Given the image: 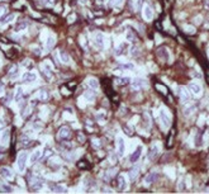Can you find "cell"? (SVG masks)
Returning <instances> with one entry per match:
<instances>
[{"label": "cell", "instance_id": "1", "mask_svg": "<svg viewBox=\"0 0 209 194\" xmlns=\"http://www.w3.org/2000/svg\"><path fill=\"white\" fill-rule=\"evenodd\" d=\"M178 94H179V97H180V99H181L182 103H189V101L191 100L190 93H189L188 88H185V86H179V89H178Z\"/></svg>", "mask_w": 209, "mask_h": 194}, {"label": "cell", "instance_id": "2", "mask_svg": "<svg viewBox=\"0 0 209 194\" xmlns=\"http://www.w3.org/2000/svg\"><path fill=\"white\" fill-rule=\"evenodd\" d=\"M27 161H28V155L25 152H20L18 156V160H17V166H18L19 171H24Z\"/></svg>", "mask_w": 209, "mask_h": 194}, {"label": "cell", "instance_id": "3", "mask_svg": "<svg viewBox=\"0 0 209 194\" xmlns=\"http://www.w3.org/2000/svg\"><path fill=\"white\" fill-rule=\"evenodd\" d=\"M160 119H161V123L162 126L167 128V127L170 126V123H171V118H170V114L166 112L165 109H161L160 110Z\"/></svg>", "mask_w": 209, "mask_h": 194}, {"label": "cell", "instance_id": "4", "mask_svg": "<svg viewBox=\"0 0 209 194\" xmlns=\"http://www.w3.org/2000/svg\"><path fill=\"white\" fill-rule=\"evenodd\" d=\"M70 136H71V129H70L69 127H66V126L61 127V128L59 129V133H57L59 140H67Z\"/></svg>", "mask_w": 209, "mask_h": 194}, {"label": "cell", "instance_id": "5", "mask_svg": "<svg viewBox=\"0 0 209 194\" xmlns=\"http://www.w3.org/2000/svg\"><path fill=\"white\" fill-rule=\"evenodd\" d=\"M157 56L160 57V59L162 60V61H165V62H170V52H169V50L165 48V47H161V48H159L157 50Z\"/></svg>", "mask_w": 209, "mask_h": 194}, {"label": "cell", "instance_id": "6", "mask_svg": "<svg viewBox=\"0 0 209 194\" xmlns=\"http://www.w3.org/2000/svg\"><path fill=\"white\" fill-rule=\"evenodd\" d=\"M143 18L146 19L147 22H151L153 19V9L151 8V6L148 5V4H146L143 6Z\"/></svg>", "mask_w": 209, "mask_h": 194}, {"label": "cell", "instance_id": "7", "mask_svg": "<svg viewBox=\"0 0 209 194\" xmlns=\"http://www.w3.org/2000/svg\"><path fill=\"white\" fill-rule=\"evenodd\" d=\"M159 152H160V148L157 145H153L152 147L148 150V154H147V159H148L150 161H153L156 160V157L159 156Z\"/></svg>", "mask_w": 209, "mask_h": 194}, {"label": "cell", "instance_id": "8", "mask_svg": "<svg viewBox=\"0 0 209 194\" xmlns=\"http://www.w3.org/2000/svg\"><path fill=\"white\" fill-rule=\"evenodd\" d=\"M117 152L119 156H123L125 152V142H124L123 137H118V140H117Z\"/></svg>", "mask_w": 209, "mask_h": 194}, {"label": "cell", "instance_id": "9", "mask_svg": "<svg viewBox=\"0 0 209 194\" xmlns=\"http://www.w3.org/2000/svg\"><path fill=\"white\" fill-rule=\"evenodd\" d=\"M42 187H43V182H42L39 178L34 176L33 179L31 180V189L32 190H39V189H42Z\"/></svg>", "mask_w": 209, "mask_h": 194}, {"label": "cell", "instance_id": "10", "mask_svg": "<svg viewBox=\"0 0 209 194\" xmlns=\"http://www.w3.org/2000/svg\"><path fill=\"white\" fill-rule=\"evenodd\" d=\"M142 150H143V147L142 146H138V147L134 150V152L131 155V163L132 164H134V163H137L138 160H140V157H141V155H142Z\"/></svg>", "mask_w": 209, "mask_h": 194}, {"label": "cell", "instance_id": "11", "mask_svg": "<svg viewBox=\"0 0 209 194\" xmlns=\"http://www.w3.org/2000/svg\"><path fill=\"white\" fill-rule=\"evenodd\" d=\"M24 82H34L37 80V74L36 72H32V71H27L25 74H23L22 76Z\"/></svg>", "mask_w": 209, "mask_h": 194}, {"label": "cell", "instance_id": "12", "mask_svg": "<svg viewBox=\"0 0 209 194\" xmlns=\"http://www.w3.org/2000/svg\"><path fill=\"white\" fill-rule=\"evenodd\" d=\"M132 86L133 89H142V88H146L147 86V81L144 80V79H134L133 81H132Z\"/></svg>", "mask_w": 209, "mask_h": 194}, {"label": "cell", "instance_id": "13", "mask_svg": "<svg viewBox=\"0 0 209 194\" xmlns=\"http://www.w3.org/2000/svg\"><path fill=\"white\" fill-rule=\"evenodd\" d=\"M0 175L4 176L5 179H13V176H14V173H13V171L9 169V167L3 166V167H0Z\"/></svg>", "mask_w": 209, "mask_h": 194}, {"label": "cell", "instance_id": "14", "mask_svg": "<svg viewBox=\"0 0 209 194\" xmlns=\"http://www.w3.org/2000/svg\"><path fill=\"white\" fill-rule=\"evenodd\" d=\"M188 89L191 91L193 94H195V95H200L202 94V86L199 84H197V82H190L189 84V86Z\"/></svg>", "mask_w": 209, "mask_h": 194}, {"label": "cell", "instance_id": "15", "mask_svg": "<svg viewBox=\"0 0 209 194\" xmlns=\"http://www.w3.org/2000/svg\"><path fill=\"white\" fill-rule=\"evenodd\" d=\"M94 42L99 48H104V36L103 33H96L94 36Z\"/></svg>", "mask_w": 209, "mask_h": 194}, {"label": "cell", "instance_id": "16", "mask_svg": "<svg viewBox=\"0 0 209 194\" xmlns=\"http://www.w3.org/2000/svg\"><path fill=\"white\" fill-rule=\"evenodd\" d=\"M41 156H42V151L39 150V148H38V150H34V151L31 154V156H29V163H31V164L37 163V161L41 159Z\"/></svg>", "mask_w": 209, "mask_h": 194}, {"label": "cell", "instance_id": "17", "mask_svg": "<svg viewBox=\"0 0 209 194\" xmlns=\"http://www.w3.org/2000/svg\"><path fill=\"white\" fill-rule=\"evenodd\" d=\"M118 189L119 190H125L127 189V179H125V176L123 175V174L118 176Z\"/></svg>", "mask_w": 209, "mask_h": 194}, {"label": "cell", "instance_id": "18", "mask_svg": "<svg viewBox=\"0 0 209 194\" xmlns=\"http://www.w3.org/2000/svg\"><path fill=\"white\" fill-rule=\"evenodd\" d=\"M50 189L54 193H66V188L60 184H50Z\"/></svg>", "mask_w": 209, "mask_h": 194}, {"label": "cell", "instance_id": "19", "mask_svg": "<svg viewBox=\"0 0 209 194\" xmlns=\"http://www.w3.org/2000/svg\"><path fill=\"white\" fill-rule=\"evenodd\" d=\"M156 179H157V173L156 171H152V173H150V174H147L146 178H144V183L146 184H152L153 182H156Z\"/></svg>", "mask_w": 209, "mask_h": 194}, {"label": "cell", "instance_id": "20", "mask_svg": "<svg viewBox=\"0 0 209 194\" xmlns=\"http://www.w3.org/2000/svg\"><path fill=\"white\" fill-rule=\"evenodd\" d=\"M59 55H60V60H61V62H63V63H70V61H71V57H70V55H69L67 52H65V51H61V50H60Z\"/></svg>", "mask_w": 209, "mask_h": 194}, {"label": "cell", "instance_id": "21", "mask_svg": "<svg viewBox=\"0 0 209 194\" xmlns=\"http://www.w3.org/2000/svg\"><path fill=\"white\" fill-rule=\"evenodd\" d=\"M15 18V14H8V15H5L4 18H1L0 19V25H5V24H8V23H10V22L13 20V19Z\"/></svg>", "mask_w": 209, "mask_h": 194}, {"label": "cell", "instance_id": "22", "mask_svg": "<svg viewBox=\"0 0 209 194\" xmlns=\"http://www.w3.org/2000/svg\"><path fill=\"white\" fill-rule=\"evenodd\" d=\"M88 85L91 89H98L99 88V81L95 78H89L88 79Z\"/></svg>", "mask_w": 209, "mask_h": 194}, {"label": "cell", "instance_id": "23", "mask_svg": "<svg viewBox=\"0 0 209 194\" xmlns=\"http://www.w3.org/2000/svg\"><path fill=\"white\" fill-rule=\"evenodd\" d=\"M54 43H56V38H54L53 36H50L47 38V42H46V48L50 51L52 47L54 46Z\"/></svg>", "mask_w": 209, "mask_h": 194}, {"label": "cell", "instance_id": "24", "mask_svg": "<svg viewBox=\"0 0 209 194\" xmlns=\"http://www.w3.org/2000/svg\"><path fill=\"white\" fill-rule=\"evenodd\" d=\"M32 144V140L29 138V137H27L25 135H23L20 137V145L22 146H24V147H27V146H29Z\"/></svg>", "mask_w": 209, "mask_h": 194}, {"label": "cell", "instance_id": "25", "mask_svg": "<svg viewBox=\"0 0 209 194\" xmlns=\"http://www.w3.org/2000/svg\"><path fill=\"white\" fill-rule=\"evenodd\" d=\"M138 173H140V169H138L137 166H134L133 169L129 171V178H131L132 180H134V179H136V176L138 175Z\"/></svg>", "mask_w": 209, "mask_h": 194}, {"label": "cell", "instance_id": "26", "mask_svg": "<svg viewBox=\"0 0 209 194\" xmlns=\"http://www.w3.org/2000/svg\"><path fill=\"white\" fill-rule=\"evenodd\" d=\"M0 140H1L3 144H6L9 141V131H4L0 135Z\"/></svg>", "mask_w": 209, "mask_h": 194}, {"label": "cell", "instance_id": "27", "mask_svg": "<svg viewBox=\"0 0 209 194\" xmlns=\"http://www.w3.org/2000/svg\"><path fill=\"white\" fill-rule=\"evenodd\" d=\"M203 145V135L200 133H198L197 137H195V146H202Z\"/></svg>", "mask_w": 209, "mask_h": 194}, {"label": "cell", "instance_id": "28", "mask_svg": "<svg viewBox=\"0 0 209 194\" xmlns=\"http://www.w3.org/2000/svg\"><path fill=\"white\" fill-rule=\"evenodd\" d=\"M85 99L88 100V101H93V100L95 99V94L91 93V90L86 91V93H85Z\"/></svg>", "mask_w": 209, "mask_h": 194}, {"label": "cell", "instance_id": "29", "mask_svg": "<svg viewBox=\"0 0 209 194\" xmlns=\"http://www.w3.org/2000/svg\"><path fill=\"white\" fill-rule=\"evenodd\" d=\"M27 27H28V24L25 23V22H20V23H18V25H17V29L18 32H20V31H24V29H27Z\"/></svg>", "mask_w": 209, "mask_h": 194}, {"label": "cell", "instance_id": "30", "mask_svg": "<svg viewBox=\"0 0 209 194\" xmlns=\"http://www.w3.org/2000/svg\"><path fill=\"white\" fill-rule=\"evenodd\" d=\"M39 99H41L42 101L48 100V93H47L46 90H41V91H39Z\"/></svg>", "mask_w": 209, "mask_h": 194}, {"label": "cell", "instance_id": "31", "mask_svg": "<svg viewBox=\"0 0 209 194\" xmlns=\"http://www.w3.org/2000/svg\"><path fill=\"white\" fill-rule=\"evenodd\" d=\"M195 110V106H190V107H186L184 109V114L185 116H190V114Z\"/></svg>", "mask_w": 209, "mask_h": 194}, {"label": "cell", "instance_id": "32", "mask_svg": "<svg viewBox=\"0 0 209 194\" xmlns=\"http://www.w3.org/2000/svg\"><path fill=\"white\" fill-rule=\"evenodd\" d=\"M117 82L118 85H125V84H128L129 82V79L128 78H119V79H117Z\"/></svg>", "mask_w": 209, "mask_h": 194}, {"label": "cell", "instance_id": "33", "mask_svg": "<svg viewBox=\"0 0 209 194\" xmlns=\"http://www.w3.org/2000/svg\"><path fill=\"white\" fill-rule=\"evenodd\" d=\"M156 89L160 91V93H162L163 95L167 94V89H166V86H163V85H161V84H156Z\"/></svg>", "mask_w": 209, "mask_h": 194}, {"label": "cell", "instance_id": "34", "mask_svg": "<svg viewBox=\"0 0 209 194\" xmlns=\"http://www.w3.org/2000/svg\"><path fill=\"white\" fill-rule=\"evenodd\" d=\"M127 39L129 41V42H134V41H136V34H134L132 31H129L127 33Z\"/></svg>", "mask_w": 209, "mask_h": 194}, {"label": "cell", "instance_id": "35", "mask_svg": "<svg viewBox=\"0 0 209 194\" xmlns=\"http://www.w3.org/2000/svg\"><path fill=\"white\" fill-rule=\"evenodd\" d=\"M174 135H175V129H171V132H170V137L167 138V146H169V147H171V146H172V138H174Z\"/></svg>", "mask_w": 209, "mask_h": 194}, {"label": "cell", "instance_id": "36", "mask_svg": "<svg viewBox=\"0 0 209 194\" xmlns=\"http://www.w3.org/2000/svg\"><path fill=\"white\" fill-rule=\"evenodd\" d=\"M23 97V91H22V88H18L17 89V93H15V100L19 101Z\"/></svg>", "mask_w": 209, "mask_h": 194}, {"label": "cell", "instance_id": "37", "mask_svg": "<svg viewBox=\"0 0 209 194\" xmlns=\"http://www.w3.org/2000/svg\"><path fill=\"white\" fill-rule=\"evenodd\" d=\"M122 3H123V0H109V5L110 6H119Z\"/></svg>", "mask_w": 209, "mask_h": 194}, {"label": "cell", "instance_id": "38", "mask_svg": "<svg viewBox=\"0 0 209 194\" xmlns=\"http://www.w3.org/2000/svg\"><path fill=\"white\" fill-rule=\"evenodd\" d=\"M166 174L170 175L171 179H175V171H174L172 167H166Z\"/></svg>", "mask_w": 209, "mask_h": 194}, {"label": "cell", "instance_id": "39", "mask_svg": "<svg viewBox=\"0 0 209 194\" xmlns=\"http://www.w3.org/2000/svg\"><path fill=\"white\" fill-rule=\"evenodd\" d=\"M184 31L189 34H194L195 33V29L193 27H190V25H184Z\"/></svg>", "mask_w": 209, "mask_h": 194}, {"label": "cell", "instance_id": "40", "mask_svg": "<svg viewBox=\"0 0 209 194\" xmlns=\"http://www.w3.org/2000/svg\"><path fill=\"white\" fill-rule=\"evenodd\" d=\"M96 118H98V120H99L100 123H104V122H105V116H104V114H101V113H98V114H96Z\"/></svg>", "mask_w": 209, "mask_h": 194}, {"label": "cell", "instance_id": "41", "mask_svg": "<svg viewBox=\"0 0 209 194\" xmlns=\"http://www.w3.org/2000/svg\"><path fill=\"white\" fill-rule=\"evenodd\" d=\"M17 72H18V66H17V65H14V66L12 67L10 71H9V75H10V76H14L15 74H17Z\"/></svg>", "mask_w": 209, "mask_h": 194}, {"label": "cell", "instance_id": "42", "mask_svg": "<svg viewBox=\"0 0 209 194\" xmlns=\"http://www.w3.org/2000/svg\"><path fill=\"white\" fill-rule=\"evenodd\" d=\"M122 69L133 70V69H134V65H133V63H131V62H129V63H125V65H123V66H122Z\"/></svg>", "mask_w": 209, "mask_h": 194}, {"label": "cell", "instance_id": "43", "mask_svg": "<svg viewBox=\"0 0 209 194\" xmlns=\"http://www.w3.org/2000/svg\"><path fill=\"white\" fill-rule=\"evenodd\" d=\"M50 155H52V150H50V148H47L46 151H44V155L43 156H41L42 159H47L48 156H50Z\"/></svg>", "mask_w": 209, "mask_h": 194}, {"label": "cell", "instance_id": "44", "mask_svg": "<svg viewBox=\"0 0 209 194\" xmlns=\"http://www.w3.org/2000/svg\"><path fill=\"white\" fill-rule=\"evenodd\" d=\"M5 10H6V8H5V6H4V5H0V17H1L3 14H4V13H5Z\"/></svg>", "mask_w": 209, "mask_h": 194}, {"label": "cell", "instance_id": "45", "mask_svg": "<svg viewBox=\"0 0 209 194\" xmlns=\"http://www.w3.org/2000/svg\"><path fill=\"white\" fill-rule=\"evenodd\" d=\"M3 93H4V84L0 82V95H3Z\"/></svg>", "mask_w": 209, "mask_h": 194}, {"label": "cell", "instance_id": "46", "mask_svg": "<svg viewBox=\"0 0 209 194\" xmlns=\"http://www.w3.org/2000/svg\"><path fill=\"white\" fill-rule=\"evenodd\" d=\"M94 146H100V142H99V140H94Z\"/></svg>", "mask_w": 209, "mask_h": 194}, {"label": "cell", "instance_id": "47", "mask_svg": "<svg viewBox=\"0 0 209 194\" xmlns=\"http://www.w3.org/2000/svg\"><path fill=\"white\" fill-rule=\"evenodd\" d=\"M34 52H36L37 55H41V53H42V51H39V48H34Z\"/></svg>", "mask_w": 209, "mask_h": 194}, {"label": "cell", "instance_id": "48", "mask_svg": "<svg viewBox=\"0 0 209 194\" xmlns=\"http://www.w3.org/2000/svg\"><path fill=\"white\" fill-rule=\"evenodd\" d=\"M205 8L209 9V0H205Z\"/></svg>", "mask_w": 209, "mask_h": 194}, {"label": "cell", "instance_id": "49", "mask_svg": "<svg viewBox=\"0 0 209 194\" xmlns=\"http://www.w3.org/2000/svg\"><path fill=\"white\" fill-rule=\"evenodd\" d=\"M1 128H4V123L0 122V129H1Z\"/></svg>", "mask_w": 209, "mask_h": 194}, {"label": "cell", "instance_id": "50", "mask_svg": "<svg viewBox=\"0 0 209 194\" xmlns=\"http://www.w3.org/2000/svg\"><path fill=\"white\" fill-rule=\"evenodd\" d=\"M98 1H100V3H103V1H104V0H98Z\"/></svg>", "mask_w": 209, "mask_h": 194}, {"label": "cell", "instance_id": "51", "mask_svg": "<svg viewBox=\"0 0 209 194\" xmlns=\"http://www.w3.org/2000/svg\"><path fill=\"white\" fill-rule=\"evenodd\" d=\"M208 56H209V52H208Z\"/></svg>", "mask_w": 209, "mask_h": 194}]
</instances>
